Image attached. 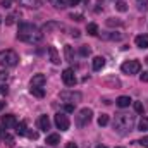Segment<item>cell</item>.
Wrapping results in <instances>:
<instances>
[{
  "mask_svg": "<svg viewBox=\"0 0 148 148\" xmlns=\"http://www.w3.org/2000/svg\"><path fill=\"white\" fill-rule=\"evenodd\" d=\"M0 3H2V7H10L12 0H0Z\"/></svg>",
  "mask_w": 148,
  "mask_h": 148,
  "instance_id": "8d00e7d4",
  "label": "cell"
},
{
  "mask_svg": "<svg viewBox=\"0 0 148 148\" xmlns=\"http://www.w3.org/2000/svg\"><path fill=\"white\" fill-rule=\"evenodd\" d=\"M136 2H138L140 9H147V7H148V0H136Z\"/></svg>",
  "mask_w": 148,
  "mask_h": 148,
  "instance_id": "4dcf8cb0",
  "label": "cell"
},
{
  "mask_svg": "<svg viewBox=\"0 0 148 148\" xmlns=\"http://www.w3.org/2000/svg\"><path fill=\"white\" fill-rule=\"evenodd\" d=\"M91 117H93V112L91 109H81L76 115V126L77 127H84L91 122Z\"/></svg>",
  "mask_w": 148,
  "mask_h": 148,
  "instance_id": "277c9868",
  "label": "cell"
},
{
  "mask_svg": "<svg viewBox=\"0 0 148 148\" xmlns=\"http://www.w3.org/2000/svg\"><path fill=\"white\" fill-rule=\"evenodd\" d=\"M133 100L129 98V97H119L117 100H115V103H117V107H121V109H126V107H129V103H131Z\"/></svg>",
  "mask_w": 148,
  "mask_h": 148,
  "instance_id": "9a60e30c",
  "label": "cell"
},
{
  "mask_svg": "<svg viewBox=\"0 0 148 148\" xmlns=\"http://www.w3.org/2000/svg\"><path fill=\"white\" fill-rule=\"evenodd\" d=\"M69 17H71V19H74V21H83V14H74V12H73Z\"/></svg>",
  "mask_w": 148,
  "mask_h": 148,
  "instance_id": "f546056e",
  "label": "cell"
},
{
  "mask_svg": "<svg viewBox=\"0 0 148 148\" xmlns=\"http://www.w3.org/2000/svg\"><path fill=\"white\" fill-rule=\"evenodd\" d=\"M103 38H107V40H122V35L119 33V35H103Z\"/></svg>",
  "mask_w": 148,
  "mask_h": 148,
  "instance_id": "f1b7e54d",
  "label": "cell"
},
{
  "mask_svg": "<svg viewBox=\"0 0 148 148\" xmlns=\"http://www.w3.org/2000/svg\"><path fill=\"white\" fill-rule=\"evenodd\" d=\"M47 143H48L50 147H57V145L60 143V136H59V134H48V136H47Z\"/></svg>",
  "mask_w": 148,
  "mask_h": 148,
  "instance_id": "e0dca14e",
  "label": "cell"
},
{
  "mask_svg": "<svg viewBox=\"0 0 148 148\" xmlns=\"http://www.w3.org/2000/svg\"><path fill=\"white\" fill-rule=\"evenodd\" d=\"M117 10H121V12H124V10H127V7H126V2H122V0H119L117 3Z\"/></svg>",
  "mask_w": 148,
  "mask_h": 148,
  "instance_id": "4316f807",
  "label": "cell"
},
{
  "mask_svg": "<svg viewBox=\"0 0 148 148\" xmlns=\"http://www.w3.org/2000/svg\"><path fill=\"white\" fill-rule=\"evenodd\" d=\"M134 124H136V117L129 114H117L114 119V129L117 133H127L134 127Z\"/></svg>",
  "mask_w": 148,
  "mask_h": 148,
  "instance_id": "7a4b0ae2",
  "label": "cell"
},
{
  "mask_svg": "<svg viewBox=\"0 0 148 148\" xmlns=\"http://www.w3.org/2000/svg\"><path fill=\"white\" fill-rule=\"evenodd\" d=\"M3 109H5V102H2V100H0V110H3Z\"/></svg>",
  "mask_w": 148,
  "mask_h": 148,
  "instance_id": "b9f144b4",
  "label": "cell"
},
{
  "mask_svg": "<svg viewBox=\"0 0 148 148\" xmlns=\"http://www.w3.org/2000/svg\"><path fill=\"white\" fill-rule=\"evenodd\" d=\"M71 35H73V36H76V38H79V31H77V29H74Z\"/></svg>",
  "mask_w": 148,
  "mask_h": 148,
  "instance_id": "ab89813d",
  "label": "cell"
},
{
  "mask_svg": "<svg viewBox=\"0 0 148 148\" xmlns=\"http://www.w3.org/2000/svg\"><path fill=\"white\" fill-rule=\"evenodd\" d=\"M81 0H67V5H77Z\"/></svg>",
  "mask_w": 148,
  "mask_h": 148,
  "instance_id": "f35d334b",
  "label": "cell"
},
{
  "mask_svg": "<svg viewBox=\"0 0 148 148\" xmlns=\"http://www.w3.org/2000/svg\"><path fill=\"white\" fill-rule=\"evenodd\" d=\"M66 148H77V147H76V143H67V147Z\"/></svg>",
  "mask_w": 148,
  "mask_h": 148,
  "instance_id": "60d3db41",
  "label": "cell"
},
{
  "mask_svg": "<svg viewBox=\"0 0 148 148\" xmlns=\"http://www.w3.org/2000/svg\"><path fill=\"white\" fill-rule=\"evenodd\" d=\"M5 24H14V16H9V17H5Z\"/></svg>",
  "mask_w": 148,
  "mask_h": 148,
  "instance_id": "d590c367",
  "label": "cell"
},
{
  "mask_svg": "<svg viewBox=\"0 0 148 148\" xmlns=\"http://www.w3.org/2000/svg\"><path fill=\"white\" fill-rule=\"evenodd\" d=\"M38 129H41V131H48L50 129V119H48V115H40L38 117Z\"/></svg>",
  "mask_w": 148,
  "mask_h": 148,
  "instance_id": "30bf717a",
  "label": "cell"
},
{
  "mask_svg": "<svg viewBox=\"0 0 148 148\" xmlns=\"http://www.w3.org/2000/svg\"><path fill=\"white\" fill-rule=\"evenodd\" d=\"M26 134H28V136H29L31 140H36V138H38V133H35V131H28Z\"/></svg>",
  "mask_w": 148,
  "mask_h": 148,
  "instance_id": "e575fe53",
  "label": "cell"
},
{
  "mask_svg": "<svg viewBox=\"0 0 148 148\" xmlns=\"http://www.w3.org/2000/svg\"><path fill=\"white\" fill-rule=\"evenodd\" d=\"M17 38L21 41H26V43H40L43 40V33L38 29L35 24L21 23L19 24V31H17Z\"/></svg>",
  "mask_w": 148,
  "mask_h": 148,
  "instance_id": "6da1fadb",
  "label": "cell"
},
{
  "mask_svg": "<svg viewBox=\"0 0 148 148\" xmlns=\"http://www.w3.org/2000/svg\"><path fill=\"white\" fill-rule=\"evenodd\" d=\"M90 52H91V50H90L88 47H81V48H79V53H81L83 57H88V55H90Z\"/></svg>",
  "mask_w": 148,
  "mask_h": 148,
  "instance_id": "83f0119b",
  "label": "cell"
},
{
  "mask_svg": "<svg viewBox=\"0 0 148 148\" xmlns=\"http://www.w3.org/2000/svg\"><path fill=\"white\" fill-rule=\"evenodd\" d=\"M107 124H109V115H107V114H102V115L98 117V126L103 127V126H107Z\"/></svg>",
  "mask_w": 148,
  "mask_h": 148,
  "instance_id": "603a6c76",
  "label": "cell"
},
{
  "mask_svg": "<svg viewBox=\"0 0 148 148\" xmlns=\"http://www.w3.org/2000/svg\"><path fill=\"white\" fill-rule=\"evenodd\" d=\"M103 66H105L103 57H95L93 59V71H100V69H103Z\"/></svg>",
  "mask_w": 148,
  "mask_h": 148,
  "instance_id": "2e32d148",
  "label": "cell"
},
{
  "mask_svg": "<svg viewBox=\"0 0 148 148\" xmlns=\"http://www.w3.org/2000/svg\"><path fill=\"white\" fill-rule=\"evenodd\" d=\"M138 129L143 133V131H148V119L147 117H141V121H140V124H138Z\"/></svg>",
  "mask_w": 148,
  "mask_h": 148,
  "instance_id": "7402d4cb",
  "label": "cell"
},
{
  "mask_svg": "<svg viewBox=\"0 0 148 148\" xmlns=\"http://www.w3.org/2000/svg\"><path fill=\"white\" fill-rule=\"evenodd\" d=\"M29 91H31V95H33V97H36V98H43V97H45V90H43V88L31 86V88H29Z\"/></svg>",
  "mask_w": 148,
  "mask_h": 148,
  "instance_id": "ac0fdd59",
  "label": "cell"
},
{
  "mask_svg": "<svg viewBox=\"0 0 148 148\" xmlns=\"http://www.w3.org/2000/svg\"><path fill=\"white\" fill-rule=\"evenodd\" d=\"M121 71L124 74H138L141 71V64L138 62V60H127V62H124L122 66H121Z\"/></svg>",
  "mask_w": 148,
  "mask_h": 148,
  "instance_id": "8992f818",
  "label": "cell"
},
{
  "mask_svg": "<svg viewBox=\"0 0 148 148\" xmlns=\"http://www.w3.org/2000/svg\"><path fill=\"white\" fill-rule=\"evenodd\" d=\"M81 98H83V95L79 93V91H74V90H64V91H60V100L62 102H67V103H77V102H81Z\"/></svg>",
  "mask_w": 148,
  "mask_h": 148,
  "instance_id": "5b68a950",
  "label": "cell"
},
{
  "mask_svg": "<svg viewBox=\"0 0 148 148\" xmlns=\"http://www.w3.org/2000/svg\"><path fill=\"white\" fill-rule=\"evenodd\" d=\"M55 126H57L60 131H67V129H69V126H71L69 117H67L66 114H62V112L55 114Z\"/></svg>",
  "mask_w": 148,
  "mask_h": 148,
  "instance_id": "52a82bcc",
  "label": "cell"
},
{
  "mask_svg": "<svg viewBox=\"0 0 148 148\" xmlns=\"http://www.w3.org/2000/svg\"><path fill=\"white\" fill-rule=\"evenodd\" d=\"M48 55H50V60L53 64H60V57H59V52L55 47H48Z\"/></svg>",
  "mask_w": 148,
  "mask_h": 148,
  "instance_id": "4fadbf2b",
  "label": "cell"
},
{
  "mask_svg": "<svg viewBox=\"0 0 148 148\" xmlns=\"http://www.w3.org/2000/svg\"><path fill=\"white\" fill-rule=\"evenodd\" d=\"M0 136H3V133H2V126H0Z\"/></svg>",
  "mask_w": 148,
  "mask_h": 148,
  "instance_id": "7bdbcfd3",
  "label": "cell"
},
{
  "mask_svg": "<svg viewBox=\"0 0 148 148\" xmlns=\"http://www.w3.org/2000/svg\"><path fill=\"white\" fill-rule=\"evenodd\" d=\"M9 79V73L7 71H0V81H7Z\"/></svg>",
  "mask_w": 148,
  "mask_h": 148,
  "instance_id": "1f68e13d",
  "label": "cell"
},
{
  "mask_svg": "<svg viewBox=\"0 0 148 148\" xmlns=\"http://www.w3.org/2000/svg\"><path fill=\"white\" fill-rule=\"evenodd\" d=\"M19 62V55L14 50H2L0 52V66L2 67H14Z\"/></svg>",
  "mask_w": 148,
  "mask_h": 148,
  "instance_id": "3957f363",
  "label": "cell"
},
{
  "mask_svg": "<svg viewBox=\"0 0 148 148\" xmlns=\"http://www.w3.org/2000/svg\"><path fill=\"white\" fill-rule=\"evenodd\" d=\"M107 26H122V21H115V19H107Z\"/></svg>",
  "mask_w": 148,
  "mask_h": 148,
  "instance_id": "484cf974",
  "label": "cell"
},
{
  "mask_svg": "<svg viewBox=\"0 0 148 148\" xmlns=\"http://www.w3.org/2000/svg\"><path fill=\"white\" fill-rule=\"evenodd\" d=\"M62 81H64V84H67V86H74V84H76V76H74L73 69H64V71H62Z\"/></svg>",
  "mask_w": 148,
  "mask_h": 148,
  "instance_id": "ba28073f",
  "label": "cell"
},
{
  "mask_svg": "<svg viewBox=\"0 0 148 148\" xmlns=\"http://www.w3.org/2000/svg\"><path fill=\"white\" fill-rule=\"evenodd\" d=\"M134 43H136V47L138 48H148V35H140V36H136L134 40Z\"/></svg>",
  "mask_w": 148,
  "mask_h": 148,
  "instance_id": "7c38bea8",
  "label": "cell"
},
{
  "mask_svg": "<svg viewBox=\"0 0 148 148\" xmlns=\"http://www.w3.org/2000/svg\"><path fill=\"white\" fill-rule=\"evenodd\" d=\"M64 55H66V60L67 62H74V47L66 45L64 47Z\"/></svg>",
  "mask_w": 148,
  "mask_h": 148,
  "instance_id": "5bb4252c",
  "label": "cell"
},
{
  "mask_svg": "<svg viewBox=\"0 0 148 148\" xmlns=\"http://www.w3.org/2000/svg\"><path fill=\"white\" fill-rule=\"evenodd\" d=\"M0 23H2V17H0Z\"/></svg>",
  "mask_w": 148,
  "mask_h": 148,
  "instance_id": "f6af8a7d",
  "label": "cell"
},
{
  "mask_svg": "<svg viewBox=\"0 0 148 148\" xmlns=\"http://www.w3.org/2000/svg\"><path fill=\"white\" fill-rule=\"evenodd\" d=\"M133 107H134V110L138 112V114H141V112H143V109H145L141 102H134V103H133Z\"/></svg>",
  "mask_w": 148,
  "mask_h": 148,
  "instance_id": "d4e9b609",
  "label": "cell"
},
{
  "mask_svg": "<svg viewBox=\"0 0 148 148\" xmlns=\"http://www.w3.org/2000/svg\"><path fill=\"white\" fill-rule=\"evenodd\" d=\"M2 126H5V129L16 127V126H17V119H16V115H14V114L2 115Z\"/></svg>",
  "mask_w": 148,
  "mask_h": 148,
  "instance_id": "9c48e42d",
  "label": "cell"
},
{
  "mask_svg": "<svg viewBox=\"0 0 148 148\" xmlns=\"http://www.w3.org/2000/svg\"><path fill=\"white\" fill-rule=\"evenodd\" d=\"M21 5H26V7H38L40 2L38 0H17Z\"/></svg>",
  "mask_w": 148,
  "mask_h": 148,
  "instance_id": "44dd1931",
  "label": "cell"
},
{
  "mask_svg": "<svg viewBox=\"0 0 148 148\" xmlns=\"http://www.w3.org/2000/svg\"><path fill=\"white\" fill-rule=\"evenodd\" d=\"M2 138H3V141H5L9 147H12V145H14V140H12V136H10V134H7V133H5Z\"/></svg>",
  "mask_w": 148,
  "mask_h": 148,
  "instance_id": "cb8c5ba5",
  "label": "cell"
},
{
  "mask_svg": "<svg viewBox=\"0 0 148 148\" xmlns=\"http://www.w3.org/2000/svg\"><path fill=\"white\" fill-rule=\"evenodd\" d=\"M97 148H107V147L105 145H100V147H97Z\"/></svg>",
  "mask_w": 148,
  "mask_h": 148,
  "instance_id": "ee69618b",
  "label": "cell"
},
{
  "mask_svg": "<svg viewBox=\"0 0 148 148\" xmlns=\"http://www.w3.org/2000/svg\"><path fill=\"white\" fill-rule=\"evenodd\" d=\"M47 83V77L45 74H35L31 77V86H38V88H43V84Z\"/></svg>",
  "mask_w": 148,
  "mask_h": 148,
  "instance_id": "8fae6325",
  "label": "cell"
},
{
  "mask_svg": "<svg viewBox=\"0 0 148 148\" xmlns=\"http://www.w3.org/2000/svg\"><path fill=\"white\" fill-rule=\"evenodd\" d=\"M140 79H141V83H148V73H143L140 76Z\"/></svg>",
  "mask_w": 148,
  "mask_h": 148,
  "instance_id": "74e56055",
  "label": "cell"
},
{
  "mask_svg": "<svg viewBox=\"0 0 148 148\" xmlns=\"http://www.w3.org/2000/svg\"><path fill=\"white\" fill-rule=\"evenodd\" d=\"M64 110L66 112H74V105L73 103H66V105H64Z\"/></svg>",
  "mask_w": 148,
  "mask_h": 148,
  "instance_id": "836d02e7",
  "label": "cell"
},
{
  "mask_svg": "<svg viewBox=\"0 0 148 148\" xmlns=\"http://www.w3.org/2000/svg\"><path fill=\"white\" fill-rule=\"evenodd\" d=\"M16 133H17L19 136H24V134L28 133V129H26V124H24V122H19V124L16 126Z\"/></svg>",
  "mask_w": 148,
  "mask_h": 148,
  "instance_id": "ffe728a7",
  "label": "cell"
},
{
  "mask_svg": "<svg viewBox=\"0 0 148 148\" xmlns=\"http://www.w3.org/2000/svg\"><path fill=\"white\" fill-rule=\"evenodd\" d=\"M86 31H88V35H91V36H97V35H98V26H97L95 23H90V24L86 26Z\"/></svg>",
  "mask_w": 148,
  "mask_h": 148,
  "instance_id": "d6986e66",
  "label": "cell"
},
{
  "mask_svg": "<svg viewBox=\"0 0 148 148\" xmlns=\"http://www.w3.org/2000/svg\"><path fill=\"white\" fill-rule=\"evenodd\" d=\"M140 145L145 147V148H148V136H143V138L140 140Z\"/></svg>",
  "mask_w": 148,
  "mask_h": 148,
  "instance_id": "d6a6232c",
  "label": "cell"
}]
</instances>
